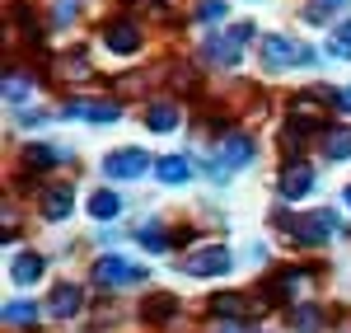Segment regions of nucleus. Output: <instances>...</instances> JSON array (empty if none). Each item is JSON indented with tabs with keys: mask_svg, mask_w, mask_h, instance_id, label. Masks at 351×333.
Instances as JSON below:
<instances>
[{
	"mask_svg": "<svg viewBox=\"0 0 351 333\" xmlns=\"http://www.w3.org/2000/svg\"><path fill=\"white\" fill-rule=\"evenodd\" d=\"M258 61H263L267 76H281V71H309L319 61V52L300 47L295 38H286V33H267V38H258Z\"/></svg>",
	"mask_w": 351,
	"mask_h": 333,
	"instance_id": "nucleus-1",
	"label": "nucleus"
},
{
	"mask_svg": "<svg viewBox=\"0 0 351 333\" xmlns=\"http://www.w3.org/2000/svg\"><path fill=\"white\" fill-rule=\"evenodd\" d=\"M253 141L243 137V132H230V137H220V146H216V155H211V165H206V174L211 179H230L234 169H243V165H253Z\"/></svg>",
	"mask_w": 351,
	"mask_h": 333,
	"instance_id": "nucleus-2",
	"label": "nucleus"
},
{
	"mask_svg": "<svg viewBox=\"0 0 351 333\" xmlns=\"http://www.w3.org/2000/svg\"><path fill=\"white\" fill-rule=\"evenodd\" d=\"M89 282H94L99 291H122V286H136V282H145V268H136V263L117 258V253H104V258L89 268Z\"/></svg>",
	"mask_w": 351,
	"mask_h": 333,
	"instance_id": "nucleus-3",
	"label": "nucleus"
},
{
	"mask_svg": "<svg viewBox=\"0 0 351 333\" xmlns=\"http://www.w3.org/2000/svg\"><path fill=\"white\" fill-rule=\"evenodd\" d=\"M230 268H234L230 244H202V249H192L188 258H183V273H192V277H220V273H230Z\"/></svg>",
	"mask_w": 351,
	"mask_h": 333,
	"instance_id": "nucleus-4",
	"label": "nucleus"
},
{
	"mask_svg": "<svg viewBox=\"0 0 351 333\" xmlns=\"http://www.w3.org/2000/svg\"><path fill=\"white\" fill-rule=\"evenodd\" d=\"M248 38H253V19H239L230 33L211 38V43H206V52H211V61H220V66H239L243 43H248Z\"/></svg>",
	"mask_w": 351,
	"mask_h": 333,
	"instance_id": "nucleus-5",
	"label": "nucleus"
},
{
	"mask_svg": "<svg viewBox=\"0 0 351 333\" xmlns=\"http://www.w3.org/2000/svg\"><path fill=\"white\" fill-rule=\"evenodd\" d=\"M145 169H155V160H150L145 150H136V146H127V150H112L108 160H104V174H108V179H122V183L141 179Z\"/></svg>",
	"mask_w": 351,
	"mask_h": 333,
	"instance_id": "nucleus-6",
	"label": "nucleus"
},
{
	"mask_svg": "<svg viewBox=\"0 0 351 333\" xmlns=\"http://www.w3.org/2000/svg\"><path fill=\"white\" fill-rule=\"evenodd\" d=\"M71 207H75V188H71V183H47V188L38 193V211H43V221H66Z\"/></svg>",
	"mask_w": 351,
	"mask_h": 333,
	"instance_id": "nucleus-7",
	"label": "nucleus"
},
{
	"mask_svg": "<svg viewBox=\"0 0 351 333\" xmlns=\"http://www.w3.org/2000/svg\"><path fill=\"white\" fill-rule=\"evenodd\" d=\"M80 310H84V291H80V282H56L52 296H47V314H52V319H75Z\"/></svg>",
	"mask_w": 351,
	"mask_h": 333,
	"instance_id": "nucleus-8",
	"label": "nucleus"
},
{
	"mask_svg": "<svg viewBox=\"0 0 351 333\" xmlns=\"http://www.w3.org/2000/svg\"><path fill=\"white\" fill-rule=\"evenodd\" d=\"M61 117H80V122H117L122 108L108 104V99H71V104L61 108Z\"/></svg>",
	"mask_w": 351,
	"mask_h": 333,
	"instance_id": "nucleus-9",
	"label": "nucleus"
},
{
	"mask_svg": "<svg viewBox=\"0 0 351 333\" xmlns=\"http://www.w3.org/2000/svg\"><path fill=\"white\" fill-rule=\"evenodd\" d=\"M104 47L117 56H132L136 47H141V28L132 24V19H112L108 28H104Z\"/></svg>",
	"mask_w": 351,
	"mask_h": 333,
	"instance_id": "nucleus-10",
	"label": "nucleus"
},
{
	"mask_svg": "<svg viewBox=\"0 0 351 333\" xmlns=\"http://www.w3.org/2000/svg\"><path fill=\"white\" fill-rule=\"evenodd\" d=\"M192 160L188 155H164V160H155V179H160L164 188H183V183H192Z\"/></svg>",
	"mask_w": 351,
	"mask_h": 333,
	"instance_id": "nucleus-11",
	"label": "nucleus"
},
{
	"mask_svg": "<svg viewBox=\"0 0 351 333\" xmlns=\"http://www.w3.org/2000/svg\"><path fill=\"white\" fill-rule=\"evenodd\" d=\"M314 183H319V179H314L309 165H286V174H281V197H286V202H300V197L314 193Z\"/></svg>",
	"mask_w": 351,
	"mask_h": 333,
	"instance_id": "nucleus-12",
	"label": "nucleus"
},
{
	"mask_svg": "<svg viewBox=\"0 0 351 333\" xmlns=\"http://www.w3.org/2000/svg\"><path fill=\"white\" fill-rule=\"evenodd\" d=\"M43 273H47V258L43 253H14L10 258V282L14 286H33V282H43Z\"/></svg>",
	"mask_w": 351,
	"mask_h": 333,
	"instance_id": "nucleus-13",
	"label": "nucleus"
},
{
	"mask_svg": "<svg viewBox=\"0 0 351 333\" xmlns=\"http://www.w3.org/2000/svg\"><path fill=\"white\" fill-rule=\"evenodd\" d=\"M351 0H304V5H300V19H304V24H332V19H342V10H347Z\"/></svg>",
	"mask_w": 351,
	"mask_h": 333,
	"instance_id": "nucleus-14",
	"label": "nucleus"
},
{
	"mask_svg": "<svg viewBox=\"0 0 351 333\" xmlns=\"http://www.w3.org/2000/svg\"><path fill=\"white\" fill-rule=\"evenodd\" d=\"M127 211V202H122V193H112V188H99V193L89 197V216L94 221H117Z\"/></svg>",
	"mask_w": 351,
	"mask_h": 333,
	"instance_id": "nucleus-15",
	"label": "nucleus"
},
{
	"mask_svg": "<svg viewBox=\"0 0 351 333\" xmlns=\"http://www.w3.org/2000/svg\"><path fill=\"white\" fill-rule=\"evenodd\" d=\"M145 127H150L155 137L178 132V104H150V108H145Z\"/></svg>",
	"mask_w": 351,
	"mask_h": 333,
	"instance_id": "nucleus-16",
	"label": "nucleus"
},
{
	"mask_svg": "<svg viewBox=\"0 0 351 333\" xmlns=\"http://www.w3.org/2000/svg\"><path fill=\"white\" fill-rule=\"evenodd\" d=\"M324 155L328 160H351V132L347 127H328L324 132Z\"/></svg>",
	"mask_w": 351,
	"mask_h": 333,
	"instance_id": "nucleus-17",
	"label": "nucleus"
},
{
	"mask_svg": "<svg viewBox=\"0 0 351 333\" xmlns=\"http://www.w3.org/2000/svg\"><path fill=\"white\" fill-rule=\"evenodd\" d=\"M136 240H141V249L145 253H169V230H164V225H141V235H136Z\"/></svg>",
	"mask_w": 351,
	"mask_h": 333,
	"instance_id": "nucleus-18",
	"label": "nucleus"
},
{
	"mask_svg": "<svg viewBox=\"0 0 351 333\" xmlns=\"http://www.w3.org/2000/svg\"><path fill=\"white\" fill-rule=\"evenodd\" d=\"M328 56L351 61V19H342V28H332V33H328Z\"/></svg>",
	"mask_w": 351,
	"mask_h": 333,
	"instance_id": "nucleus-19",
	"label": "nucleus"
},
{
	"mask_svg": "<svg viewBox=\"0 0 351 333\" xmlns=\"http://www.w3.org/2000/svg\"><path fill=\"white\" fill-rule=\"evenodd\" d=\"M225 14H230L225 0H197V5H192V19H197V24H220Z\"/></svg>",
	"mask_w": 351,
	"mask_h": 333,
	"instance_id": "nucleus-20",
	"label": "nucleus"
},
{
	"mask_svg": "<svg viewBox=\"0 0 351 333\" xmlns=\"http://www.w3.org/2000/svg\"><path fill=\"white\" fill-rule=\"evenodd\" d=\"M56 160H61V150H52V146H28L24 150V169H52Z\"/></svg>",
	"mask_w": 351,
	"mask_h": 333,
	"instance_id": "nucleus-21",
	"label": "nucleus"
},
{
	"mask_svg": "<svg viewBox=\"0 0 351 333\" xmlns=\"http://www.w3.org/2000/svg\"><path fill=\"white\" fill-rule=\"evenodd\" d=\"M38 319V306H28V301H10L5 306V324H14V329H28Z\"/></svg>",
	"mask_w": 351,
	"mask_h": 333,
	"instance_id": "nucleus-22",
	"label": "nucleus"
},
{
	"mask_svg": "<svg viewBox=\"0 0 351 333\" xmlns=\"http://www.w3.org/2000/svg\"><path fill=\"white\" fill-rule=\"evenodd\" d=\"M173 310H178V301H173V296H150L141 314H145L150 324H164V314H173Z\"/></svg>",
	"mask_w": 351,
	"mask_h": 333,
	"instance_id": "nucleus-23",
	"label": "nucleus"
},
{
	"mask_svg": "<svg viewBox=\"0 0 351 333\" xmlns=\"http://www.w3.org/2000/svg\"><path fill=\"white\" fill-rule=\"evenodd\" d=\"M304 286H309V273H300V268L281 273V282H276V291H281V296H300Z\"/></svg>",
	"mask_w": 351,
	"mask_h": 333,
	"instance_id": "nucleus-24",
	"label": "nucleus"
},
{
	"mask_svg": "<svg viewBox=\"0 0 351 333\" xmlns=\"http://www.w3.org/2000/svg\"><path fill=\"white\" fill-rule=\"evenodd\" d=\"M319 319H324L319 310H314V306H304V310H295V319H291V329H295V333H319V329H324Z\"/></svg>",
	"mask_w": 351,
	"mask_h": 333,
	"instance_id": "nucleus-25",
	"label": "nucleus"
},
{
	"mask_svg": "<svg viewBox=\"0 0 351 333\" xmlns=\"http://www.w3.org/2000/svg\"><path fill=\"white\" fill-rule=\"evenodd\" d=\"M5 99H10V104H28V99H33V84H28L24 76H10V80H5Z\"/></svg>",
	"mask_w": 351,
	"mask_h": 333,
	"instance_id": "nucleus-26",
	"label": "nucleus"
},
{
	"mask_svg": "<svg viewBox=\"0 0 351 333\" xmlns=\"http://www.w3.org/2000/svg\"><path fill=\"white\" fill-rule=\"evenodd\" d=\"M211 310H216V314H239L243 301H239V296H216V301H211Z\"/></svg>",
	"mask_w": 351,
	"mask_h": 333,
	"instance_id": "nucleus-27",
	"label": "nucleus"
},
{
	"mask_svg": "<svg viewBox=\"0 0 351 333\" xmlns=\"http://www.w3.org/2000/svg\"><path fill=\"white\" fill-rule=\"evenodd\" d=\"M328 99H332V108L351 113V84H347V89H328Z\"/></svg>",
	"mask_w": 351,
	"mask_h": 333,
	"instance_id": "nucleus-28",
	"label": "nucleus"
},
{
	"mask_svg": "<svg viewBox=\"0 0 351 333\" xmlns=\"http://www.w3.org/2000/svg\"><path fill=\"white\" fill-rule=\"evenodd\" d=\"M342 207H351V188H347V193H342Z\"/></svg>",
	"mask_w": 351,
	"mask_h": 333,
	"instance_id": "nucleus-29",
	"label": "nucleus"
}]
</instances>
